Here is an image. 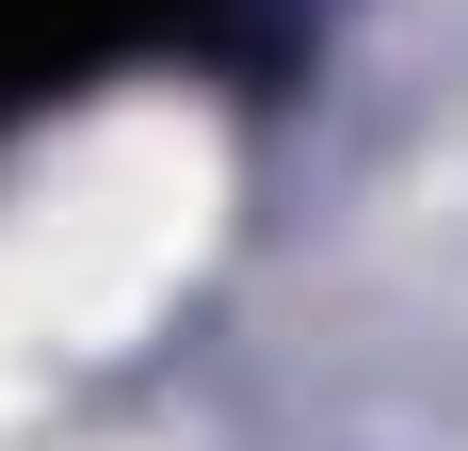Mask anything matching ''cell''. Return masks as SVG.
I'll return each instance as SVG.
<instances>
[{
  "label": "cell",
  "mask_w": 468,
  "mask_h": 451,
  "mask_svg": "<svg viewBox=\"0 0 468 451\" xmlns=\"http://www.w3.org/2000/svg\"><path fill=\"white\" fill-rule=\"evenodd\" d=\"M113 16H145V0H0V81H33V65H81Z\"/></svg>",
  "instance_id": "1"
}]
</instances>
